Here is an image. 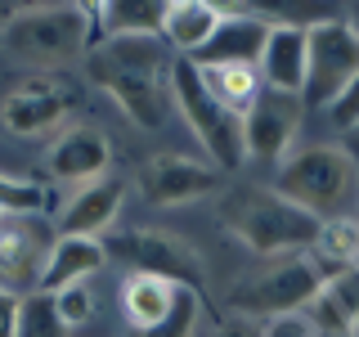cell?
Returning a JSON list of instances; mask_svg holds the SVG:
<instances>
[{"label": "cell", "mask_w": 359, "mask_h": 337, "mask_svg": "<svg viewBox=\"0 0 359 337\" xmlns=\"http://www.w3.org/2000/svg\"><path fill=\"white\" fill-rule=\"evenodd\" d=\"M0 216H5V211H0Z\"/></svg>", "instance_id": "obj_33"}, {"label": "cell", "mask_w": 359, "mask_h": 337, "mask_svg": "<svg viewBox=\"0 0 359 337\" xmlns=\"http://www.w3.org/2000/svg\"><path fill=\"white\" fill-rule=\"evenodd\" d=\"M76 104H81V86L67 72H27L0 99V126L18 140H41L50 131H63Z\"/></svg>", "instance_id": "obj_6"}, {"label": "cell", "mask_w": 359, "mask_h": 337, "mask_svg": "<svg viewBox=\"0 0 359 337\" xmlns=\"http://www.w3.org/2000/svg\"><path fill=\"white\" fill-rule=\"evenodd\" d=\"M328 117H332V126H337V131H351L355 121H359V77L341 90V99H337V104L328 108Z\"/></svg>", "instance_id": "obj_28"}, {"label": "cell", "mask_w": 359, "mask_h": 337, "mask_svg": "<svg viewBox=\"0 0 359 337\" xmlns=\"http://www.w3.org/2000/svg\"><path fill=\"white\" fill-rule=\"evenodd\" d=\"M50 297H54V306H59L63 329H81V324L90 319V310H95L86 284H72V288H63V292H50Z\"/></svg>", "instance_id": "obj_26"}, {"label": "cell", "mask_w": 359, "mask_h": 337, "mask_svg": "<svg viewBox=\"0 0 359 337\" xmlns=\"http://www.w3.org/2000/svg\"><path fill=\"white\" fill-rule=\"evenodd\" d=\"M198 310H202L198 292H194V288H180V297H175L171 315H166V319L157 324V329H149V333H126V337H194Z\"/></svg>", "instance_id": "obj_24"}, {"label": "cell", "mask_w": 359, "mask_h": 337, "mask_svg": "<svg viewBox=\"0 0 359 337\" xmlns=\"http://www.w3.org/2000/svg\"><path fill=\"white\" fill-rule=\"evenodd\" d=\"M171 108H180L184 126L198 135V144L207 149V162L216 166V171H233V166L247 162L243 157V117L229 112L207 86H202L198 67L189 59L171 63Z\"/></svg>", "instance_id": "obj_5"}, {"label": "cell", "mask_w": 359, "mask_h": 337, "mask_svg": "<svg viewBox=\"0 0 359 337\" xmlns=\"http://www.w3.org/2000/svg\"><path fill=\"white\" fill-rule=\"evenodd\" d=\"M220 18H224V5H211V0H166L157 37L175 59H194L202 45L216 37Z\"/></svg>", "instance_id": "obj_17"}, {"label": "cell", "mask_w": 359, "mask_h": 337, "mask_svg": "<svg viewBox=\"0 0 359 337\" xmlns=\"http://www.w3.org/2000/svg\"><path fill=\"white\" fill-rule=\"evenodd\" d=\"M269 37V18L261 14H243V9H224L216 37L194 54V67H256Z\"/></svg>", "instance_id": "obj_14"}, {"label": "cell", "mask_w": 359, "mask_h": 337, "mask_svg": "<svg viewBox=\"0 0 359 337\" xmlns=\"http://www.w3.org/2000/svg\"><path fill=\"white\" fill-rule=\"evenodd\" d=\"M198 77H202V86H207L229 112H238V117L261 99V90H265L256 67H198Z\"/></svg>", "instance_id": "obj_21"}, {"label": "cell", "mask_w": 359, "mask_h": 337, "mask_svg": "<svg viewBox=\"0 0 359 337\" xmlns=\"http://www.w3.org/2000/svg\"><path fill=\"white\" fill-rule=\"evenodd\" d=\"M306 50H310V32L301 22H269L265 50L256 59L261 86L301 99V86H306Z\"/></svg>", "instance_id": "obj_15"}, {"label": "cell", "mask_w": 359, "mask_h": 337, "mask_svg": "<svg viewBox=\"0 0 359 337\" xmlns=\"http://www.w3.org/2000/svg\"><path fill=\"white\" fill-rule=\"evenodd\" d=\"M323 288V275L319 265L310 261V252H297V256H278L269 261L261 275H247L238 288L229 292V310L238 315H297L306 310Z\"/></svg>", "instance_id": "obj_7"}, {"label": "cell", "mask_w": 359, "mask_h": 337, "mask_svg": "<svg viewBox=\"0 0 359 337\" xmlns=\"http://www.w3.org/2000/svg\"><path fill=\"white\" fill-rule=\"evenodd\" d=\"M41 207H45V189L36 180L0 176V211L5 216H41Z\"/></svg>", "instance_id": "obj_23"}, {"label": "cell", "mask_w": 359, "mask_h": 337, "mask_svg": "<svg viewBox=\"0 0 359 337\" xmlns=\"http://www.w3.org/2000/svg\"><path fill=\"white\" fill-rule=\"evenodd\" d=\"M306 32H310V50H306L301 104L332 108L341 99V90L359 77V37L346 27V18H319Z\"/></svg>", "instance_id": "obj_8"}, {"label": "cell", "mask_w": 359, "mask_h": 337, "mask_svg": "<svg viewBox=\"0 0 359 337\" xmlns=\"http://www.w3.org/2000/svg\"><path fill=\"white\" fill-rule=\"evenodd\" d=\"M171 63L175 54L162 37H104L86 54L90 81L108 90L135 126L149 131L171 117Z\"/></svg>", "instance_id": "obj_1"}, {"label": "cell", "mask_w": 359, "mask_h": 337, "mask_svg": "<svg viewBox=\"0 0 359 337\" xmlns=\"http://www.w3.org/2000/svg\"><path fill=\"white\" fill-rule=\"evenodd\" d=\"M216 216L247 252L265 256V261L310 252L314 234H319L314 216H306L301 207H292L287 198H278L274 189H261V185H238L229 194H220Z\"/></svg>", "instance_id": "obj_2"}, {"label": "cell", "mask_w": 359, "mask_h": 337, "mask_svg": "<svg viewBox=\"0 0 359 337\" xmlns=\"http://www.w3.org/2000/svg\"><path fill=\"white\" fill-rule=\"evenodd\" d=\"M180 297V284L157 275H130L121 288V315H126V333H149L171 315Z\"/></svg>", "instance_id": "obj_19"}, {"label": "cell", "mask_w": 359, "mask_h": 337, "mask_svg": "<svg viewBox=\"0 0 359 337\" xmlns=\"http://www.w3.org/2000/svg\"><path fill=\"white\" fill-rule=\"evenodd\" d=\"M341 135H346V144H341V149H346V153H351L355 162H359V121H355L351 131H341Z\"/></svg>", "instance_id": "obj_30"}, {"label": "cell", "mask_w": 359, "mask_h": 337, "mask_svg": "<svg viewBox=\"0 0 359 337\" xmlns=\"http://www.w3.org/2000/svg\"><path fill=\"white\" fill-rule=\"evenodd\" d=\"M323 297L332 301V310L346 319V329L355 333L359 324V270H341V275H332L328 284H323Z\"/></svg>", "instance_id": "obj_25"}, {"label": "cell", "mask_w": 359, "mask_h": 337, "mask_svg": "<svg viewBox=\"0 0 359 337\" xmlns=\"http://www.w3.org/2000/svg\"><path fill=\"white\" fill-rule=\"evenodd\" d=\"M274 194L314 220H341L359 207V162L341 144H314L278 162Z\"/></svg>", "instance_id": "obj_3"}, {"label": "cell", "mask_w": 359, "mask_h": 337, "mask_svg": "<svg viewBox=\"0 0 359 337\" xmlns=\"http://www.w3.org/2000/svg\"><path fill=\"white\" fill-rule=\"evenodd\" d=\"M346 27H351V32H355V37H359V5L351 9V18H346Z\"/></svg>", "instance_id": "obj_31"}, {"label": "cell", "mask_w": 359, "mask_h": 337, "mask_svg": "<svg viewBox=\"0 0 359 337\" xmlns=\"http://www.w3.org/2000/svg\"><path fill=\"white\" fill-rule=\"evenodd\" d=\"M104 243L99 239H54L50 247V261H45V275H41V292H63L72 284H86L95 270H104Z\"/></svg>", "instance_id": "obj_18"}, {"label": "cell", "mask_w": 359, "mask_h": 337, "mask_svg": "<svg viewBox=\"0 0 359 337\" xmlns=\"http://www.w3.org/2000/svg\"><path fill=\"white\" fill-rule=\"evenodd\" d=\"M310 261L319 265L323 284L332 275H341V270H359V225H355V216L323 220L314 243H310Z\"/></svg>", "instance_id": "obj_20"}, {"label": "cell", "mask_w": 359, "mask_h": 337, "mask_svg": "<svg viewBox=\"0 0 359 337\" xmlns=\"http://www.w3.org/2000/svg\"><path fill=\"white\" fill-rule=\"evenodd\" d=\"M261 337H314V324H310L306 310H297V315H274V319L265 324Z\"/></svg>", "instance_id": "obj_27"}, {"label": "cell", "mask_w": 359, "mask_h": 337, "mask_svg": "<svg viewBox=\"0 0 359 337\" xmlns=\"http://www.w3.org/2000/svg\"><path fill=\"white\" fill-rule=\"evenodd\" d=\"M0 337H18V297L0 292Z\"/></svg>", "instance_id": "obj_29"}, {"label": "cell", "mask_w": 359, "mask_h": 337, "mask_svg": "<svg viewBox=\"0 0 359 337\" xmlns=\"http://www.w3.org/2000/svg\"><path fill=\"white\" fill-rule=\"evenodd\" d=\"M121 194H126V185L112 176L95 180V185H81L59 211V234L63 239H104L112 230V220H117Z\"/></svg>", "instance_id": "obj_16"}, {"label": "cell", "mask_w": 359, "mask_h": 337, "mask_svg": "<svg viewBox=\"0 0 359 337\" xmlns=\"http://www.w3.org/2000/svg\"><path fill=\"white\" fill-rule=\"evenodd\" d=\"M314 337H323V333H314Z\"/></svg>", "instance_id": "obj_32"}, {"label": "cell", "mask_w": 359, "mask_h": 337, "mask_svg": "<svg viewBox=\"0 0 359 337\" xmlns=\"http://www.w3.org/2000/svg\"><path fill=\"white\" fill-rule=\"evenodd\" d=\"M355 225H359V220H355Z\"/></svg>", "instance_id": "obj_34"}, {"label": "cell", "mask_w": 359, "mask_h": 337, "mask_svg": "<svg viewBox=\"0 0 359 337\" xmlns=\"http://www.w3.org/2000/svg\"><path fill=\"white\" fill-rule=\"evenodd\" d=\"M54 247V230L41 216H0V292H41V275Z\"/></svg>", "instance_id": "obj_10"}, {"label": "cell", "mask_w": 359, "mask_h": 337, "mask_svg": "<svg viewBox=\"0 0 359 337\" xmlns=\"http://www.w3.org/2000/svg\"><path fill=\"white\" fill-rule=\"evenodd\" d=\"M0 41L18 63L32 72H63L72 59L90 54L95 45V22L90 5H32L14 9L0 27Z\"/></svg>", "instance_id": "obj_4"}, {"label": "cell", "mask_w": 359, "mask_h": 337, "mask_svg": "<svg viewBox=\"0 0 359 337\" xmlns=\"http://www.w3.org/2000/svg\"><path fill=\"white\" fill-rule=\"evenodd\" d=\"M140 189L157 207H175V202L184 207V202H198V198L216 194L220 171L211 162H194V157H180V153H157V157L144 162Z\"/></svg>", "instance_id": "obj_12"}, {"label": "cell", "mask_w": 359, "mask_h": 337, "mask_svg": "<svg viewBox=\"0 0 359 337\" xmlns=\"http://www.w3.org/2000/svg\"><path fill=\"white\" fill-rule=\"evenodd\" d=\"M112 166V149L95 126H63L45 153V171L63 185H95Z\"/></svg>", "instance_id": "obj_13"}, {"label": "cell", "mask_w": 359, "mask_h": 337, "mask_svg": "<svg viewBox=\"0 0 359 337\" xmlns=\"http://www.w3.org/2000/svg\"><path fill=\"white\" fill-rule=\"evenodd\" d=\"M18 337H67L50 292H27V297H18Z\"/></svg>", "instance_id": "obj_22"}, {"label": "cell", "mask_w": 359, "mask_h": 337, "mask_svg": "<svg viewBox=\"0 0 359 337\" xmlns=\"http://www.w3.org/2000/svg\"><path fill=\"white\" fill-rule=\"evenodd\" d=\"M104 256L130 265V275H157V279H171L180 288H194L202 284V256L189 247L184 239L166 230H121L108 234Z\"/></svg>", "instance_id": "obj_9"}, {"label": "cell", "mask_w": 359, "mask_h": 337, "mask_svg": "<svg viewBox=\"0 0 359 337\" xmlns=\"http://www.w3.org/2000/svg\"><path fill=\"white\" fill-rule=\"evenodd\" d=\"M301 108L306 104L297 95L261 90V99L243 112V157H256V162L292 157V140L301 131Z\"/></svg>", "instance_id": "obj_11"}]
</instances>
